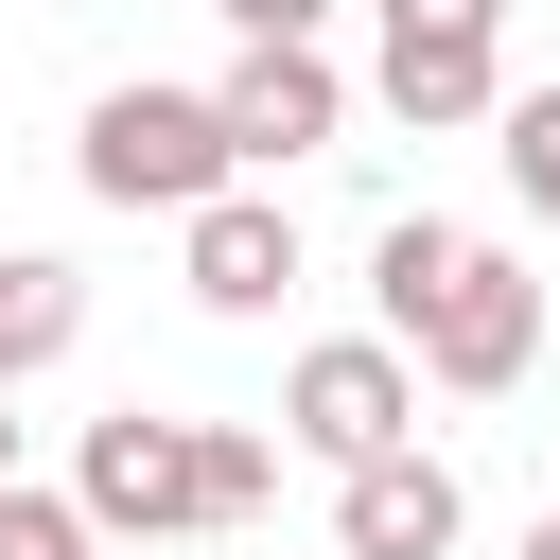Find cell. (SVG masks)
<instances>
[{"mask_svg": "<svg viewBox=\"0 0 560 560\" xmlns=\"http://www.w3.org/2000/svg\"><path fill=\"white\" fill-rule=\"evenodd\" d=\"M70 158H88V192H105V210H175V228H192L210 192H245V158H228V105H210V88H105Z\"/></svg>", "mask_w": 560, "mask_h": 560, "instance_id": "cell-1", "label": "cell"}, {"mask_svg": "<svg viewBox=\"0 0 560 560\" xmlns=\"http://www.w3.org/2000/svg\"><path fill=\"white\" fill-rule=\"evenodd\" d=\"M402 368H420V385H455V402H508V385L542 368V280H525L508 245H472V228H455L438 298L402 315Z\"/></svg>", "mask_w": 560, "mask_h": 560, "instance_id": "cell-2", "label": "cell"}, {"mask_svg": "<svg viewBox=\"0 0 560 560\" xmlns=\"http://www.w3.org/2000/svg\"><path fill=\"white\" fill-rule=\"evenodd\" d=\"M70 508H88V542H122V560L192 542V525H210V420H158V402L88 420V455H70Z\"/></svg>", "mask_w": 560, "mask_h": 560, "instance_id": "cell-3", "label": "cell"}, {"mask_svg": "<svg viewBox=\"0 0 560 560\" xmlns=\"http://www.w3.org/2000/svg\"><path fill=\"white\" fill-rule=\"evenodd\" d=\"M280 438H298L315 472H368V455L420 438V368H402L385 332H315V350L280 368Z\"/></svg>", "mask_w": 560, "mask_h": 560, "instance_id": "cell-4", "label": "cell"}, {"mask_svg": "<svg viewBox=\"0 0 560 560\" xmlns=\"http://www.w3.org/2000/svg\"><path fill=\"white\" fill-rule=\"evenodd\" d=\"M228 158L245 175H298V158H332V122H350V70L332 52H228Z\"/></svg>", "mask_w": 560, "mask_h": 560, "instance_id": "cell-5", "label": "cell"}, {"mask_svg": "<svg viewBox=\"0 0 560 560\" xmlns=\"http://www.w3.org/2000/svg\"><path fill=\"white\" fill-rule=\"evenodd\" d=\"M175 280H192V315H280L298 298V210L280 192H210L175 228Z\"/></svg>", "mask_w": 560, "mask_h": 560, "instance_id": "cell-6", "label": "cell"}, {"mask_svg": "<svg viewBox=\"0 0 560 560\" xmlns=\"http://www.w3.org/2000/svg\"><path fill=\"white\" fill-rule=\"evenodd\" d=\"M455 525H472V490L402 438V455H368V472H332V560H455Z\"/></svg>", "mask_w": 560, "mask_h": 560, "instance_id": "cell-7", "label": "cell"}, {"mask_svg": "<svg viewBox=\"0 0 560 560\" xmlns=\"http://www.w3.org/2000/svg\"><path fill=\"white\" fill-rule=\"evenodd\" d=\"M385 122H508V35H385Z\"/></svg>", "mask_w": 560, "mask_h": 560, "instance_id": "cell-8", "label": "cell"}, {"mask_svg": "<svg viewBox=\"0 0 560 560\" xmlns=\"http://www.w3.org/2000/svg\"><path fill=\"white\" fill-rule=\"evenodd\" d=\"M70 332H88V280H70L52 245H0V385L70 368Z\"/></svg>", "mask_w": 560, "mask_h": 560, "instance_id": "cell-9", "label": "cell"}, {"mask_svg": "<svg viewBox=\"0 0 560 560\" xmlns=\"http://www.w3.org/2000/svg\"><path fill=\"white\" fill-rule=\"evenodd\" d=\"M262 508H280V438L210 420V525H262Z\"/></svg>", "mask_w": 560, "mask_h": 560, "instance_id": "cell-10", "label": "cell"}, {"mask_svg": "<svg viewBox=\"0 0 560 560\" xmlns=\"http://www.w3.org/2000/svg\"><path fill=\"white\" fill-rule=\"evenodd\" d=\"M508 192L560 228V88H508Z\"/></svg>", "mask_w": 560, "mask_h": 560, "instance_id": "cell-11", "label": "cell"}, {"mask_svg": "<svg viewBox=\"0 0 560 560\" xmlns=\"http://www.w3.org/2000/svg\"><path fill=\"white\" fill-rule=\"evenodd\" d=\"M0 560H88V508L18 472V490H0Z\"/></svg>", "mask_w": 560, "mask_h": 560, "instance_id": "cell-12", "label": "cell"}, {"mask_svg": "<svg viewBox=\"0 0 560 560\" xmlns=\"http://www.w3.org/2000/svg\"><path fill=\"white\" fill-rule=\"evenodd\" d=\"M210 18H228L245 52H315V18H332V0H210Z\"/></svg>", "mask_w": 560, "mask_h": 560, "instance_id": "cell-13", "label": "cell"}, {"mask_svg": "<svg viewBox=\"0 0 560 560\" xmlns=\"http://www.w3.org/2000/svg\"><path fill=\"white\" fill-rule=\"evenodd\" d=\"M385 35H508V0H385Z\"/></svg>", "mask_w": 560, "mask_h": 560, "instance_id": "cell-14", "label": "cell"}, {"mask_svg": "<svg viewBox=\"0 0 560 560\" xmlns=\"http://www.w3.org/2000/svg\"><path fill=\"white\" fill-rule=\"evenodd\" d=\"M0 490H18V385H0Z\"/></svg>", "mask_w": 560, "mask_h": 560, "instance_id": "cell-15", "label": "cell"}, {"mask_svg": "<svg viewBox=\"0 0 560 560\" xmlns=\"http://www.w3.org/2000/svg\"><path fill=\"white\" fill-rule=\"evenodd\" d=\"M525 560H560V508H542V525H525Z\"/></svg>", "mask_w": 560, "mask_h": 560, "instance_id": "cell-16", "label": "cell"}, {"mask_svg": "<svg viewBox=\"0 0 560 560\" xmlns=\"http://www.w3.org/2000/svg\"><path fill=\"white\" fill-rule=\"evenodd\" d=\"M88 560H122V542H88Z\"/></svg>", "mask_w": 560, "mask_h": 560, "instance_id": "cell-17", "label": "cell"}]
</instances>
